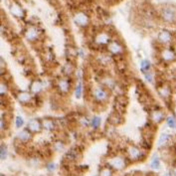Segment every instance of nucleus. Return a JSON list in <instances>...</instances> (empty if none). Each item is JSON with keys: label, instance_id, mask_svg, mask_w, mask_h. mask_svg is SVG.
<instances>
[{"label": "nucleus", "instance_id": "obj_1", "mask_svg": "<svg viewBox=\"0 0 176 176\" xmlns=\"http://www.w3.org/2000/svg\"><path fill=\"white\" fill-rule=\"evenodd\" d=\"M161 16L164 21L166 22H173L176 19V11L172 7H165L162 10Z\"/></svg>", "mask_w": 176, "mask_h": 176}, {"label": "nucleus", "instance_id": "obj_2", "mask_svg": "<svg viewBox=\"0 0 176 176\" xmlns=\"http://www.w3.org/2000/svg\"><path fill=\"white\" fill-rule=\"evenodd\" d=\"M74 20H75L76 24H78V25H81V26H85V25H87L88 23H89V17H88V16L85 13H78V14H76Z\"/></svg>", "mask_w": 176, "mask_h": 176}, {"label": "nucleus", "instance_id": "obj_3", "mask_svg": "<svg viewBox=\"0 0 176 176\" xmlns=\"http://www.w3.org/2000/svg\"><path fill=\"white\" fill-rule=\"evenodd\" d=\"M158 40L162 43H168L171 41V34L168 31H162L158 35Z\"/></svg>", "mask_w": 176, "mask_h": 176}, {"label": "nucleus", "instance_id": "obj_4", "mask_svg": "<svg viewBox=\"0 0 176 176\" xmlns=\"http://www.w3.org/2000/svg\"><path fill=\"white\" fill-rule=\"evenodd\" d=\"M28 129L32 131H35V133H38L41 129V125H40L37 119H32L28 123Z\"/></svg>", "mask_w": 176, "mask_h": 176}, {"label": "nucleus", "instance_id": "obj_5", "mask_svg": "<svg viewBox=\"0 0 176 176\" xmlns=\"http://www.w3.org/2000/svg\"><path fill=\"white\" fill-rule=\"evenodd\" d=\"M95 99H97L99 102H103V101H105V99H107V94L106 93L105 90L98 89L97 91H95Z\"/></svg>", "mask_w": 176, "mask_h": 176}, {"label": "nucleus", "instance_id": "obj_6", "mask_svg": "<svg viewBox=\"0 0 176 176\" xmlns=\"http://www.w3.org/2000/svg\"><path fill=\"white\" fill-rule=\"evenodd\" d=\"M162 57L165 61H173V60L175 59V53L169 49H166V50L163 51Z\"/></svg>", "mask_w": 176, "mask_h": 176}, {"label": "nucleus", "instance_id": "obj_7", "mask_svg": "<svg viewBox=\"0 0 176 176\" xmlns=\"http://www.w3.org/2000/svg\"><path fill=\"white\" fill-rule=\"evenodd\" d=\"M110 51L113 54H119V53H122V48L121 45H119V44H118L117 42H114V43L110 44Z\"/></svg>", "mask_w": 176, "mask_h": 176}, {"label": "nucleus", "instance_id": "obj_8", "mask_svg": "<svg viewBox=\"0 0 176 176\" xmlns=\"http://www.w3.org/2000/svg\"><path fill=\"white\" fill-rule=\"evenodd\" d=\"M18 99L22 103H26L31 99V95L29 94H27V93H21V94H19V95H18Z\"/></svg>", "mask_w": 176, "mask_h": 176}, {"label": "nucleus", "instance_id": "obj_9", "mask_svg": "<svg viewBox=\"0 0 176 176\" xmlns=\"http://www.w3.org/2000/svg\"><path fill=\"white\" fill-rule=\"evenodd\" d=\"M30 137H31V135H30V133H28L27 130H23V131H21V133H20L19 135H18V138L20 139V140H22V141H27V140H29Z\"/></svg>", "mask_w": 176, "mask_h": 176}, {"label": "nucleus", "instance_id": "obj_10", "mask_svg": "<svg viewBox=\"0 0 176 176\" xmlns=\"http://www.w3.org/2000/svg\"><path fill=\"white\" fill-rule=\"evenodd\" d=\"M169 139H170L169 134H167V133H163V134L161 135V137H160V139H159L158 145H159V146H161V145H164V144H166V143L169 141Z\"/></svg>", "mask_w": 176, "mask_h": 176}, {"label": "nucleus", "instance_id": "obj_11", "mask_svg": "<svg viewBox=\"0 0 176 176\" xmlns=\"http://www.w3.org/2000/svg\"><path fill=\"white\" fill-rule=\"evenodd\" d=\"M59 87L63 92H67L68 90H69L70 85H69V83H68L67 80H61L59 83Z\"/></svg>", "mask_w": 176, "mask_h": 176}, {"label": "nucleus", "instance_id": "obj_12", "mask_svg": "<svg viewBox=\"0 0 176 176\" xmlns=\"http://www.w3.org/2000/svg\"><path fill=\"white\" fill-rule=\"evenodd\" d=\"M152 118H153V121H154V122H161L162 118H163V113H161V111H159V110L154 111Z\"/></svg>", "mask_w": 176, "mask_h": 176}, {"label": "nucleus", "instance_id": "obj_13", "mask_svg": "<svg viewBox=\"0 0 176 176\" xmlns=\"http://www.w3.org/2000/svg\"><path fill=\"white\" fill-rule=\"evenodd\" d=\"M111 164L114 165V167H117V168H122L123 166V161L121 158H114L113 161H111Z\"/></svg>", "mask_w": 176, "mask_h": 176}, {"label": "nucleus", "instance_id": "obj_14", "mask_svg": "<svg viewBox=\"0 0 176 176\" xmlns=\"http://www.w3.org/2000/svg\"><path fill=\"white\" fill-rule=\"evenodd\" d=\"M167 125L171 129H175L176 127V118L174 117H169L167 118Z\"/></svg>", "mask_w": 176, "mask_h": 176}, {"label": "nucleus", "instance_id": "obj_15", "mask_svg": "<svg viewBox=\"0 0 176 176\" xmlns=\"http://www.w3.org/2000/svg\"><path fill=\"white\" fill-rule=\"evenodd\" d=\"M129 154L131 155V157L133 158H138L139 154H140V152H139V150L137 148H135V147H133V148L129 149Z\"/></svg>", "mask_w": 176, "mask_h": 176}, {"label": "nucleus", "instance_id": "obj_16", "mask_svg": "<svg viewBox=\"0 0 176 176\" xmlns=\"http://www.w3.org/2000/svg\"><path fill=\"white\" fill-rule=\"evenodd\" d=\"M151 167L154 169H158L159 168V166H160V161H159V159L158 157H154L152 159V161H151Z\"/></svg>", "mask_w": 176, "mask_h": 176}, {"label": "nucleus", "instance_id": "obj_17", "mask_svg": "<svg viewBox=\"0 0 176 176\" xmlns=\"http://www.w3.org/2000/svg\"><path fill=\"white\" fill-rule=\"evenodd\" d=\"M31 90L34 92V93H39L40 91L42 90V87H41V84L38 83V82H36L33 84V87L31 88Z\"/></svg>", "mask_w": 176, "mask_h": 176}, {"label": "nucleus", "instance_id": "obj_18", "mask_svg": "<svg viewBox=\"0 0 176 176\" xmlns=\"http://www.w3.org/2000/svg\"><path fill=\"white\" fill-rule=\"evenodd\" d=\"M43 125L44 127H46L47 129H53V122H51L50 119H46V121H44L43 122Z\"/></svg>", "mask_w": 176, "mask_h": 176}, {"label": "nucleus", "instance_id": "obj_19", "mask_svg": "<svg viewBox=\"0 0 176 176\" xmlns=\"http://www.w3.org/2000/svg\"><path fill=\"white\" fill-rule=\"evenodd\" d=\"M99 125H101V118H94L93 121H92V125H93V127H95V129H98V127L99 126Z\"/></svg>", "mask_w": 176, "mask_h": 176}, {"label": "nucleus", "instance_id": "obj_20", "mask_svg": "<svg viewBox=\"0 0 176 176\" xmlns=\"http://www.w3.org/2000/svg\"><path fill=\"white\" fill-rule=\"evenodd\" d=\"M150 69V63L148 62V61H143L142 63H141V70L143 71V72H147Z\"/></svg>", "mask_w": 176, "mask_h": 176}, {"label": "nucleus", "instance_id": "obj_21", "mask_svg": "<svg viewBox=\"0 0 176 176\" xmlns=\"http://www.w3.org/2000/svg\"><path fill=\"white\" fill-rule=\"evenodd\" d=\"M27 37L29 40H34L36 37H37V32L35 30H29V32L27 33Z\"/></svg>", "mask_w": 176, "mask_h": 176}, {"label": "nucleus", "instance_id": "obj_22", "mask_svg": "<svg viewBox=\"0 0 176 176\" xmlns=\"http://www.w3.org/2000/svg\"><path fill=\"white\" fill-rule=\"evenodd\" d=\"M98 38H99V40H98V42H99V43H103V44H106V43L107 42V36L106 34H101Z\"/></svg>", "mask_w": 176, "mask_h": 176}, {"label": "nucleus", "instance_id": "obj_23", "mask_svg": "<svg viewBox=\"0 0 176 176\" xmlns=\"http://www.w3.org/2000/svg\"><path fill=\"white\" fill-rule=\"evenodd\" d=\"M7 156V149L5 145H2L1 146V159H5Z\"/></svg>", "mask_w": 176, "mask_h": 176}, {"label": "nucleus", "instance_id": "obj_24", "mask_svg": "<svg viewBox=\"0 0 176 176\" xmlns=\"http://www.w3.org/2000/svg\"><path fill=\"white\" fill-rule=\"evenodd\" d=\"M81 94H82V84L80 83L77 86V89H76V95H77V98L81 97Z\"/></svg>", "mask_w": 176, "mask_h": 176}, {"label": "nucleus", "instance_id": "obj_25", "mask_svg": "<svg viewBox=\"0 0 176 176\" xmlns=\"http://www.w3.org/2000/svg\"><path fill=\"white\" fill-rule=\"evenodd\" d=\"M23 123H24V122H23V118L21 117H18L17 118H16V126L17 127H21L23 125Z\"/></svg>", "mask_w": 176, "mask_h": 176}, {"label": "nucleus", "instance_id": "obj_26", "mask_svg": "<svg viewBox=\"0 0 176 176\" xmlns=\"http://www.w3.org/2000/svg\"><path fill=\"white\" fill-rule=\"evenodd\" d=\"M175 114H176V107H175Z\"/></svg>", "mask_w": 176, "mask_h": 176}, {"label": "nucleus", "instance_id": "obj_27", "mask_svg": "<svg viewBox=\"0 0 176 176\" xmlns=\"http://www.w3.org/2000/svg\"><path fill=\"white\" fill-rule=\"evenodd\" d=\"M175 174H176V170H175Z\"/></svg>", "mask_w": 176, "mask_h": 176}]
</instances>
